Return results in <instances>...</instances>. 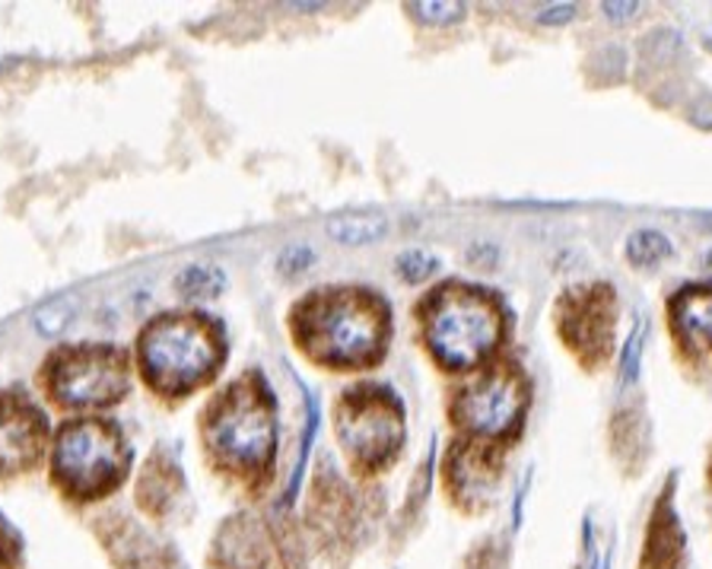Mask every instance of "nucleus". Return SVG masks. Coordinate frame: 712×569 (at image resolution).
<instances>
[{
  "instance_id": "f257e3e1",
  "label": "nucleus",
  "mask_w": 712,
  "mask_h": 569,
  "mask_svg": "<svg viewBox=\"0 0 712 569\" xmlns=\"http://www.w3.org/2000/svg\"><path fill=\"white\" fill-rule=\"evenodd\" d=\"M385 306L363 289H322L296 308L303 350L328 366H369L385 354Z\"/></svg>"
},
{
  "instance_id": "f03ea898",
  "label": "nucleus",
  "mask_w": 712,
  "mask_h": 569,
  "mask_svg": "<svg viewBox=\"0 0 712 569\" xmlns=\"http://www.w3.org/2000/svg\"><path fill=\"white\" fill-rule=\"evenodd\" d=\"M220 359V328L204 315H163L141 337L143 376L163 395L197 388L214 376Z\"/></svg>"
},
{
  "instance_id": "7ed1b4c3",
  "label": "nucleus",
  "mask_w": 712,
  "mask_h": 569,
  "mask_svg": "<svg viewBox=\"0 0 712 569\" xmlns=\"http://www.w3.org/2000/svg\"><path fill=\"white\" fill-rule=\"evenodd\" d=\"M424 337L429 354L446 369H475L497 350L502 312L480 289L443 286L424 312Z\"/></svg>"
},
{
  "instance_id": "20e7f679",
  "label": "nucleus",
  "mask_w": 712,
  "mask_h": 569,
  "mask_svg": "<svg viewBox=\"0 0 712 569\" xmlns=\"http://www.w3.org/2000/svg\"><path fill=\"white\" fill-rule=\"evenodd\" d=\"M207 443L238 475H258L274 455V410L258 385L226 388L207 414Z\"/></svg>"
},
{
  "instance_id": "39448f33",
  "label": "nucleus",
  "mask_w": 712,
  "mask_h": 569,
  "mask_svg": "<svg viewBox=\"0 0 712 569\" xmlns=\"http://www.w3.org/2000/svg\"><path fill=\"white\" fill-rule=\"evenodd\" d=\"M128 449L119 429L102 420H73L54 439L51 471L73 499H95L115 490L128 471Z\"/></svg>"
},
{
  "instance_id": "423d86ee",
  "label": "nucleus",
  "mask_w": 712,
  "mask_h": 569,
  "mask_svg": "<svg viewBox=\"0 0 712 569\" xmlns=\"http://www.w3.org/2000/svg\"><path fill=\"white\" fill-rule=\"evenodd\" d=\"M337 439L356 471L373 475L388 465L404 439L401 404L382 388H356L337 410Z\"/></svg>"
},
{
  "instance_id": "0eeeda50",
  "label": "nucleus",
  "mask_w": 712,
  "mask_h": 569,
  "mask_svg": "<svg viewBox=\"0 0 712 569\" xmlns=\"http://www.w3.org/2000/svg\"><path fill=\"white\" fill-rule=\"evenodd\" d=\"M48 388L71 407L115 404L128 392V359L112 347L64 350L48 363Z\"/></svg>"
},
{
  "instance_id": "6e6552de",
  "label": "nucleus",
  "mask_w": 712,
  "mask_h": 569,
  "mask_svg": "<svg viewBox=\"0 0 712 569\" xmlns=\"http://www.w3.org/2000/svg\"><path fill=\"white\" fill-rule=\"evenodd\" d=\"M525 402H528V392H525L522 376L509 366H499L494 373L471 382L455 398L451 410H455V424H461L468 433L484 436V439H497L519 427Z\"/></svg>"
},
{
  "instance_id": "1a4fd4ad",
  "label": "nucleus",
  "mask_w": 712,
  "mask_h": 569,
  "mask_svg": "<svg viewBox=\"0 0 712 569\" xmlns=\"http://www.w3.org/2000/svg\"><path fill=\"white\" fill-rule=\"evenodd\" d=\"M618 299L614 289L604 284L589 289H572L557 312V328L567 347L582 356V363H598L614 341Z\"/></svg>"
},
{
  "instance_id": "9d476101",
  "label": "nucleus",
  "mask_w": 712,
  "mask_h": 569,
  "mask_svg": "<svg viewBox=\"0 0 712 569\" xmlns=\"http://www.w3.org/2000/svg\"><path fill=\"white\" fill-rule=\"evenodd\" d=\"M45 439V420L20 395H0V477L35 465Z\"/></svg>"
},
{
  "instance_id": "9b49d317",
  "label": "nucleus",
  "mask_w": 712,
  "mask_h": 569,
  "mask_svg": "<svg viewBox=\"0 0 712 569\" xmlns=\"http://www.w3.org/2000/svg\"><path fill=\"white\" fill-rule=\"evenodd\" d=\"M499 484L497 455L477 443H468L451 451L449 487L458 502L465 506H487Z\"/></svg>"
},
{
  "instance_id": "f8f14e48",
  "label": "nucleus",
  "mask_w": 712,
  "mask_h": 569,
  "mask_svg": "<svg viewBox=\"0 0 712 569\" xmlns=\"http://www.w3.org/2000/svg\"><path fill=\"white\" fill-rule=\"evenodd\" d=\"M674 325L690 344L712 354V289H684L674 299Z\"/></svg>"
},
{
  "instance_id": "ddd939ff",
  "label": "nucleus",
  "mask_w": 712,
  "mask_h": 569,
  "mask_svg": "<svg viewBox=\"0 0 712 569\" xmlns=\"http://www.w3.org/2000/svg\"><path fill=\"white\" fill-rule=\"evenodd\" d=\"M645 443H649V427L642 410H637V404L620 407L611 420V446H614V458L627 468V475H633L642 465Z\"/></svg>"
},
{
  "instance_id": "4468645a",
  "label": "nucleus",
  "mask_w": 712,
  "mask_h": 569,
  "mask_svg": "<svg viewBox=\"0 0 712 569\" xmlns=\"http://www.w3.org/2000/svg\"><path fill=\"white\" fill-rule=\"evenodd\" d=\"M681 528L671 512V506H659L655 519H652V531L645 541V553H642V569H678L681 563Z\"/></svg>"
},
{
  "instance_id": "2eb2a0df",
  "label": "nucleus",
  "mask_w": 712,
  "mask_h": 569,
  "mask_svg": "<svg viewBox=\"0 0 712 569\" xmlns=\"http://www.w3.org/2000/svg\"><path fill=\"white\" fill-rule=\"evenodd\" d=\"M388 230V220L379 214H344L328 220V236L340 245H369L379 242Z\"/></svg>"
},
{
  "instance_id": "dca6fc26",
  "label": "nucleus",
  "mask_w": 712,
  "mask_h": 569,
  "mask_svg": "<svg viewBox=\"0 0 712 569\" xmlns=\"http://www.w3.org/2000/svg\"><path fill=\"white\" fill-rule=\"evenodd\" d=\"M668 255H671V242L655 230H640L627 242V258L637 267H655L665 262Z\"/></svg>"
},
{
  "instance_id": "f3484780",
  "label": "nucleus",
  "mask_w": 712,
  "mask_h": 569,
  "mask_svg": "<svg viewBox=\"0 0 712 569\" xmlns=\"http://www.w3.org/2000/svg\"><path fill=\"white\" fill-rule=\"evenodd\" d=\"M175 286L185 293V296H216L223 293L226 286V274L216 267V264H191L179 274Z\"/></svg>"
},
{
  "instance_id": "a211bd4d",
  "label": "nucleus",
  "mask_w": 712,
  "mask_h": 569,
  "mask_svg": "<svg viewBox=\"0 0 712 569\" xmlns=\"http://www.w3.org/2000/svg\"><path fill=\"white\" fill-rule=\"evenodd\" d=\"M73 318V303L71 299H54V303H48L35 312V328L42 334H61L68 325H71Z\"/></svg>"
},
{
  "instance_id": "6ab92c4d",
  "label": "nucleus",
  "mask_w": 712,
  "mask_h": 569,
  "mask_svg": "<svg viewBox=\"0 0 712 569\" xmlns=\"http://www.w3.org/2000/svg\"><path fill=\"white\" fill-rule=\"evenodd\" d=\"M395 264H398V274H401L407 284H420V281H427L429 274L436 271V258H429L427 252H417V248L401 252Z\"/></svg>"
},
{
  "instance_id": "aec40b11",
  "label": "nucleus",
  "mask_w": 712,
  "mask_h": 569,
  "mask_svg": "<svg viewBox=\"0 0 712 569\" xmlns=\"http://www.w3.org/2000/svg\"><path fill=\"white\" fill-rule=\"evenodd\" d=\"M23 560V541L17 528L0 516V569H17Z\"/></svg>"
},
{
  "instance_id": "412c9836",
  "label": "nucleus",
  "mask_w": 712,
  "mask_h": 569,
  "mask_svg": "<svg viewBox=\"0 0 712 569\" xmlns=\"http://www.w3.org/2000/svg\"><path fill=\"white\" fill-rule=\"evenodd\" d=\"M410 10H414L420 20H429V23H455V20H461V13H465L461 3H410Z\"/></svg>"
},
{
  "instance_id": "4be33fe9",
  "label": "nucleus",
  "mask_w": 712,
  "mask_h": 569,
  "mask_svg": "<svg viewBox=\"0 0 712 569\" xmlns=\"http://www.w3.org/2000/svg\"><path fill=\"white\" fill-rule=\"evenodd\" d=\"M309 264H312V248H306V245H289V248H284V255H281V271H284L286 277L303 274Z\"/></svg>"
},
{
  "instance_id": "5701e85b",
  "label": "nucleus",
  "mask_w": 712,
  "mask_h": 569,
  "mask_svg": "<svg viewBox=\"0 0 712 569\" xmlns=\"http://www.w3.org/2000/svg\"><path fill=\"white\" fill-rule=\"evenodd\" d=\"M572 17H576V7H572V3H553V7L538 10V23L545 26H563L570 23Z\"/></svg>"
},
{
  "instance_id": "b1692460",
  "label": "nucleus",
  "mask_w": 712,
  "mask_h": 569,
  "mask_svg": "<svg viewBox=\"0 0 712 569\" xmlns=\"http://www.w3.org/2000/svg\"><path fill=\"white\" fill-rule=\"evenodd\" d=\"M499 553L497 550H490V547H484V550H477L475 557H471V563L468 569H499Z\"/></svg>"
},
{
  "instance_id": "393cba45",
  "label": "nucleus",
  "mask_w": 712,
  "mask_h": 569,
  "mask_svg": "<svg viewBox=\"0 0 712 569\" xmlns=\"http://www.w3.org/2000/svg\"><path fill=\"white\" fill-rule=\"evenodd\" d=\"M637 10H640L637 3H604V13H608V20H618V23L630 20Z\"/></svg>"
}]
</instances>
